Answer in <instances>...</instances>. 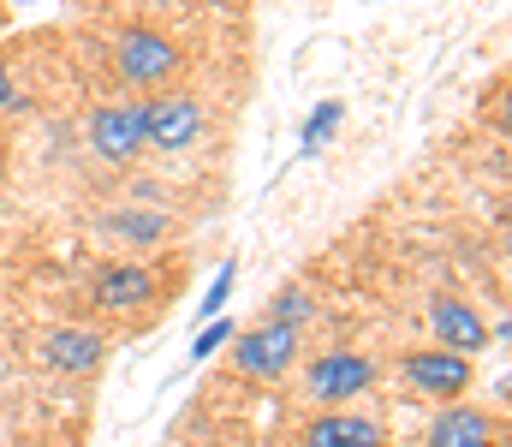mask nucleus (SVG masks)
<instances>
[{"mask_svg": "<svg viewBox=\"0 0 512 447\" xmlns=\"http://www.w3.org/2000/svg\"><path fill=\"white\" fill-rule=\"evenodd\" d=\"M179 66H185L179 42L161 36V30H149V24H131L126 36L114 42V72L126 78L131 90H161V84L179 78Z\"/></svg>", "mask_w": 512, "mask_h": 447, "instance_id": "obj_1", "label": "nucleus"}, {"mask_svg": "<svg viewBox=\"0 0 512 447\" xmlns=\"http://www.w3.org/2000/svg\"><path fill=\"white\" fill-rule=\"evenodd\" d=\"M370 382H376V364H370L364 352H322V358H310V370H304V394H310L322 412H346V400H358Z\"/></svg>", "mask_w": 512, "mask_h": 447, "instance_id": "obj_2", "label": "nucleus"}, {"mask_svg": "<svg viewBox=\"0 0 512 447\" xmlns=\"http://www.w3.org/2000/svg\"><path fill=\"white\" fill-rule=\"evenodd\" d=\"M233 364L251 376V382H280L298 358V328H280V322H262L251 334H233Z\"/></svg>", "mask_w": 512, "mask_h": 447, "instance_id": "obj_3", "label": "nucleus"}, {"mask_svg": "<svg viewBox=\"0 0 512 447\" xmlns=\"http://www.w3.org/2000/svg\"><path fill=\"white\" fill-rule=\"evenodd\" d=\"M137 120H143V144L155 149H191L203 138V102L197 96H149V102H137Z\"/></svg>", "mask_w": 512, "mask_h": 447, "instance_id": "obj_4", "label": "nucleus"}, {"mask_svg": "<svg viewBox=\"0 0 512 447\" xmlns=\"http://www.w3.org/2000/svg\"><path fill=\"white\" fill-rule=\"evenodd\" d=\"M405 382L423 394V400H459L471 388V358L459 352H441V346H423V352H405L399 358Z\"/></svg>", "mask_w": 512, "mask_h": 447, "instance_id": "obj_5", "label": "nucleus"}, {"mask_svg": "<svg viewBox=\"0 0 512 447\" xmlns=\"http://www.w3.org/2000/svg\"><path fill=\"white\" fill-rule=\"evenodd\" d=\"M90 138V155L108 161V167H126L131 155L143 149V120H137V102H102L84 126Z\"/></svg>", "mask_w": 512, "mask_h": 447, "instance_id": "obj_6", "label": "nucleus"}, {"mask_svg": "<svg viewBox=\"0 0 512 447\" xmlns=\"http://www.w3.org/2000/svg\"><path fill=\"white\" fill-rule=\"evenodd\" d=\"M429 328H435L441 352H459V358H471V352L489 346V322H483L477 304H465V298H435V304H429Z\"/></svg>", "mask_w": 512, "mask_h": 447, "instance_id": "obj_7", "label": "nucleus"}, {"mask_svg": "<svg viewBox=\"0 0 512 447\" xmlns=\"http://www.w3.org/2000/svg\"><path fill=\"white\" fill-rule=\"evenodd\" d=\"M155 269H143V263H108L96 281H90V298L102 304V310H143V304H155Z\"/></svg>", "mask_w": 512, "mask_h": 447, "instance_id": "obj_8", "label": "nucleus"}, {"mask_svg": "<svg viewBox=\"0 0 512 447\" xmlns=\"http://www.w3.org/2000/svg\"><path fill=\"white\" fill-rule=\"evenodd\" d=\"M102 352H108V340L96 328H54L42 340V364L60 370V376H90L102 364Z\"/></svg>", "mask_w": 512, "mask_h": 447, "instance_id": "obj_9", "label": "nucleus"}, {"mask_svg": "<svg viewBox=\"0 0 512 447\" xmlns=\"http://www.w3.org/2000/svg\"><path fill=\"white\" fill-rule=\"evenodd\" d=\"M298 447H387L382 424L376 418H358V412H322L304 424Z\"/></svg>", "mask_w": 512, "mask_h": 447, "instance_id": "obj_10", "label": "nucleus"}, {"mask_svg": "<svg viewBox=\"0 0 512 447\" xmlns=\"http://www.w3.org/2000/svg\"><path fill=\"white\" fill-rule=\"evenodd\" d=\"M429 447H495V424L477 406H441L429 424Z\"/></svg>", "mask_w": 512, "mask_h": 447, "instance_id": "obj_11", "label": "nucleus"}, {"mask_svg": "<svg viewBox=\"0 0 512 447\" xmlns=\"http://www.w3.org/2000/svg\"><path fill=\"white\" fill-rule=\"evenodd\" d=\"M108 233H114V239H131V245H155V239L173 233V221H167L161 209H114V215H108Z\"/></svg>", "mask_w": 512, "mask_h": 447, "instance_id": "obj_12", "label": "nucleus"}, {"mask_svg": "<svg viewBox=\"0 0 512 447\" xmlns=\"http://www.w3.org/2000/svg\"><path fill=\"white\" fill-rule=\"evenodd\" d=\"M340 120H346V108H340V102H316V108H310V120H304V132H298V155H316Z\"/></svg>", "mask_w": 512, "mask_h": 447, "instance_id": "obj_13", "label": "nucleus"}, {"mask_svg": "<svg viewBox=\"0 0 512 447\" xmlns=\"http://www.w3.org/2000/svg\"><path fill=\"white\" fill-rule=\"evenodd\" d=\"M310 316H316V304H310L304 287H280V293L268 298V322H280V328H304Z\"/></svg>", "mask_w": 512, "mask_h": 447, "instance_id": "obj_14", "label": "nucleus"}, {"mask_svg": "<svg viewBox=\"0 0 512 447\" xmlns=\"http://www.w3.org/2000/svg\"><path fill=\"white\" fill-rule=\"evenodd\" d=\"M233 334H239L233 322H209V328H197V340H191V358H197V364H203V358H215V352H221Z\"/></svg>", "mask_w": 512, "mask_h": 447, "instance_id": "obj_15", "label": "nucleus"}, {"mask_svg": "<svg viewBox=\"0 0 512 447\" xmlns=\"http://www.w3.org/2000/svg\"><path fill=\"white\" fill-rule=\"evenodd\" d=\"M233 281H239V269L233 263H221V275L209 281V293H203V316H221V304H227V293H233Z\"/></svg>", "mask_w": 512, "mask_h": 447, "instance_id": "obj_16", "label": "nucleus"}, {"mask_svg": "<svg viewBox=\"0 0 512 447\" xmlns=\"http://www.w3.org/2000/svg\"><path fill=\"white\" fill-rule=\"evenodd\" d=\"M6 108H18V96H12V66H6V54H0V114Z\"/></svg>", "mask_w": 512, "mask_h": 447, "instance_id": "obj_17", "label": "nucleus"}, {"mask_svg": "<svg viewBox=\"0 0 512 447\" xmlns=\"http://www.w3.org/2000/svg\"><path fill=\"white\" fill-rule=\"evenodd\" d=\"M0 173H6V149H0Z\"/></svg>", "mask_w": 512, "mask_h": 447, "instance_id": "obj_18", "label": "nucleus"}]
</instances>
